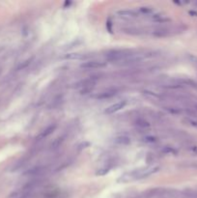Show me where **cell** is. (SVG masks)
<instances>
[{
	"instance_id": "obj_1",
	"label": "cell",
	"mask_w": 197,
	"mask_h": 198,
	"mask_svg": "<svg viewBox=\"0 0 197 198\" xmlns=\"http://www.w3.org/2000/svg\"><path fill=\"white\" fill-rule=\"evenodd\" d=\"M159 169H160V167L158 165H152V166H147V167L141 168V169H135V170H133L130 172H127L124 175H122L120 177L119 182L126 183V182H130V181H133V180H139V179L147 178V177H149V176L158 172Z\"/></svg>"
},
{
	"instance_id": "obj_2",
	"label": "cell",
	"mask_w": 197,
	"mask_h": 198,
	"mask_svg": "<svg viewBox=\"0 0 197 198\" xmlns=\"http://www.w3.org/2000/svg\"><path fill=\"white\" fill-rule=\"evenodd\" d=\"M130 55L129 51L126 50H114L112 52L108 53L107 59L111 62H124V60Z\"/></svg>"
},
{
	"instance_id": "obj_3",
	"label": "cell",
	"mask_w": 197,
	"mask_h": 198,
	"mask_svg": "<svg viewBox=\"0 0 197 198\" xmlns=\"http://www.w3.org/2000/svg\"><path fill=\"white\" fill-rule=\"evenodd\" d=\"M127 105V101H118L116 102L114 105H111L110 106H108L106 109H105V113L106 114H114L116 112H118L121 109H123L124 107L126 106Z\"/></svg>"
},
{
	"instance_id": "obj_4",
	"label": "cell",
	"mask_w": 197,
	"mask_h": 198,
	"mask_svg": "<svg viewBox=\"0 0 197 198\" xmlns=\"http://www.w3.org/2000/svg\"><path fill=\"white\" fill-rule=\"evenodd\" d=\"M106 64L105 62H101V61H96V60H92V61H88V62H85L81 65V67L84 69H100V68H103L105 67Z\"/></svg>"
},
{
	"instance_id": "obj_5",
	"label": "cell",
	"mask_w": 197,
	"mask_h": 198,
	"mask_svg": "<svg viewBox=\"0 0 197 198\" xmlns=\"http://www.w3.org/2000/svg\"><path fill=\"white\" fill-rule=\"evenodd\" d=\"M55 129H56V125H55V124H53V125H49V126H47V127L45 130H43V131H41L40 134L37 136V140L39 141V140H42V139H43V138L47 137L49 134H51L53 133Z\"/></svg>"
},
{
	"instance_id": "obj_6",
	"label": "cell",
	"mask_w": 197,
	"mask_h": 198,
	"mask_svg": "<svg viewBox=\"0 0 197 198\" xmlns=\"http://www.w3.org/2000/svg\"><path fill=\"white\" fill-rule=\"evenodd\" d=\"M63 142H64V138H63V137H57V138L55 139V140L51 143V145H50V146H51L50 148L53 149V150L58 149V148H59L60 146L62 145Z\"/></svg>"
},
{
	"instance_id": "obj_7",
	"label": "cell",
	"mask_w": 197,
	"mask_h": 198,
	"mask_svg": "<svg viewBox=\"0 0 197 198\" xmlns=\"http://www.w3.org/2000/svg\"><path fill=\"white\" fill-rule=\"evenodd\" d=\"M118 14H120V17H127V18H133L136 17V14L133 11H129V10H126V11H120L118 12Z\"/></svg>"
},
{
	"instance_id": "obj_8",
	"label": "cell",
	"mask_w": 197,
	"mask_h": 198,
	"mask_svg": "<svg viewBox=\"0 0 197 198\" xmlns=\"http://www.w3.org/2000/svg\"><path fill=\"white\" fill-rule=\"evenodd\" d=\"M189 123H191V126H193V127H196V128H197V122H194V121L189 120Z\"/></svg>"
}]
</instances>
